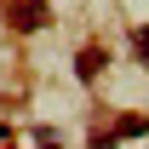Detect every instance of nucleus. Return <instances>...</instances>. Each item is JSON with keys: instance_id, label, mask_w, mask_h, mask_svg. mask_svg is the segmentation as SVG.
Here are the masks:
<instances>
[{"instance_id": "f257e3e1", "label": "nucleus", "mask_w": 149, "mask_h": 149, "mask_svg": "<svg viewBox=\"0 0 149 149\" xmlns=\"http://www.w3.org/2000/svg\"><path fill=\"white\" fill-rule=\"evenodd\" d=\"M6 23L12 29H40L46 23V0H6Z\"/></svg>"}, {"instance_id": "f03ea898", "label": "nucleus", "mask_w": 149, "mask_h": 149, "mask_svg": "<svg viewBox=\"0 0 149 149\" xmlns=\"http://www.w3.org/2000/svg\"><path fill=\"white\" fill-rule=\"evenodd\" d=\"M138 57L149 63V29H138Z\"/></svg>"}]
</instances>
